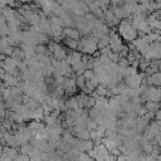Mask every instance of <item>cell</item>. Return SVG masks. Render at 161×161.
<instances>
[{
    "label": "cell",
    "mask_w": 161,
    "mask_h": 161,
    "mask_svg": "<svg viewBox=\"0 0 161 161\" xmlns=\"http://www.w3.org/2000/svg\"><path fill=\"white\" fill-rule=\"evenodd\" d=\"M130 20H121V23L118 25V34L121 35L122 39L127 40L128 43H132L137 39V30L133 28V25Z\"/></svg>",
    "instance_id": "obj_1"
},
{
    "label": "cell",
    "mask_w": 161,
    "mask_h": 161,
    "mask_svg": "<svg viewBox=\"0 0 161 161\" xmlns=\"http://www.w3.org/2000/svg\"><path fill=\"white\" fill-rule=\"evenodd\" d=\"M108 36H109V47H111L112 52L113 53H119L121 49L123 48V43H122V38L118 34V31L111 30Z\"/></svg>",
    "instance_id": "obj_2"
},
{
    "label": "cell",
    "mask_w": 161,
    "mask_h": 161,
    "mask_svg": "<svg viewBox=\"0 0 161 161\" xmlns=\"http://www.w3.org/2000/svg\"><path fill=\"white\" fill-rule=\"evenodd\" d=\"M82 52L86 53L87 55H93L94 53H97V52H98V40L92 35L91 39L84 44Z\"/></svg>",
    "instance_id": "obj_3"
},
{
    "label": "cell",
    "mask_w": 161,
    "mask_h": 161,
    "mask_svg": "<svg viewBox=\"0 0 161 161\" xmlns=\"http://www.w3.org/2000/svg\"><path fill=\"white\" fill-rule=\"evenodd\" d=\"M23 104H24L26 108H29L30 111H34V109H38L39 107H42L40 103H39L36 99H34V98H31V97H26V96L23 97Z\"/></svg>",
    "instance_id": "obj_4"
},
{
    "label": "cell",
    "mask_w": 161,
    "mask_h": 161,
    "mask_svg": "<svg viewBox=\"0 0 161 161\" xmlns=\"http://www.w3.org/2000/svg\"><path fill=\"white\" fill-rule=\"evenodd\" d=\"M82 58H83V54H82L80 52H72V53L67 57V62L73 67V65L80 63V62H82Z\"/></svg>",
    "instance_id": "obj_5"
},
{
    "label": "cell",
    "mask_w": 161,
    "mask_h": 161,
    "mask_svg": "<svg viewBox=\"0 0 161 161\" xmlns=\"http://www.w3.org/2000/svg\"><path fill=\"white\" fill-rule=\"evenodd\" d=\"M75 87H77V80H75V78H67L65 82H64V84H63V88L65 89L67 94H73Z\"/></svg>",
    "instance_id": "obj_6"
},
{
    "label": "cell",
    "mask_w": 161,
    "mask_h": 161,
    "mask_svg": "<svg viewBox=\"0 0 161 161\" xmlns=\"http://www.w3.org/2000/svg\"><path fill=\"white\" fill-rule=\"evenodd\" d=\"M0 35H1V38H6L10 35V28L3 15H0Z\"/></svg>",
    "instance_id": "obj_7"
},
{
    "label": "cell",
    "mask_w": 161,
    "mask_h": 161,
    "mask_svg": "<svg viewBox=\"0 0 161 161\" xmlns=\"http://www.w3.org/2000/svg\"><path fill=\"white\" fill-rule=\"evenodd\" d=\"M63 35H65V38L74 39V40H77V42H79V39H80L79 30H78V29H73V28H64Z\"/></svg>",
    "instance_id": "obj_8"
},
{
    "label": "cell",
    "mask_w": 161,
    "mask_h": 161,
    "mask_svg": "<svg viewBox=\"0 0 161 161\" xmlns=\"http://www.w3.org/2000/svg\"><path fill=\"white\" fill-rule=\"evenodd\" d=\"M147 86L161 87V72H157L151 77H147Z\"/></svg>",
    "instance_id": "obj_9"
},
{
    "label": "cell",
    "mask_w": 161,
    "mask_h": 161,
    "mask_svg": "<svg viewBox=\"0 0 161 161\" xmlns=\"http://www.w3.org/2000/svg\"><path fill=\"white\" fill-rule=\"evenodd\" d=\"M148 125H150V121H147L145 117H138L137 121H136L135 128L137 130V132H142V131H146V128L148 127Z\"/></svg>",
    "instance_id": "obj_10"
},
{
    "label": "cell",
    "mask_w": 161,
    "mask_h": 161,
    "mask_svg": "<svg viewBox=\"0 0 161 161\" xmlns=\"http://www.w3.org/2000/svg\"><path fill=\"white\" fill-rule=\"evenodd\" d=\"M145 107H146V109H147L148 112H153V113H156L158 109H161V104H160V103H157V102H151V101L146 102Z\"/></svg>",
    "instance_id": "obj_11"
},
{
    "label": "cell",
    "mask_w": 161,
    "mask_h": 161,
    "mask_svg": "<svg viewBox=\"0 0 161 161\" xmlns=\"http://www.w3.org/2000/svg\"><path fill=\"white\" fill-rule=\"evenodd\" d=\"M96 94H97V96H101V97H107V96L111 94V91H108V88H107L106 86L99 84V86L97 87V89H96Z\"/></svg>",
    "instance_id": "obj_12"
},
{
    "label": "cell",
    "mask_w": 161,
    "mask_h": 161,
    "mask_svg": "<svg viewBox=\"0 0 161 161\" xmlns=\"http://www.w3.org/2000/svg\"><path fill=\"white\" fill-rule=\"evenodd\" d=\"M102 145H104V146L107 147V150H108V151H111L112 148L117 147L116 141H114V140H111V138H107V137L102 138Z\"/></svg>",
    "instance_id": "obj_13"
},
{
    "label": "cell",
    "mask_w": 161,
    "mask_h": 161,
    "mask_svg": "<svg viewBox=\"0 0 161 161\" xmlns=\"http://www.w3.org/2000/svg\"><path fill=\"white\" fill-rule=\"evenodd\" d=\"M75 80H77V87L83 91V89L86 88V84H87L86 77H84V75H78V77H75Z\"/></svg>",
    "instance_id": "obj_14"
},
{
    "label": "cell",
    "mask_w": 161,
    "mask_h": 161,
    "mask_svg": "<svg viewBox=\"0 0 161 161\" xmlns=\"http://www.w3.org/2000/svg\"><path fill=\"white\" fill-rule=\"evenodd\" d=\"M153 147H155V146H153L152 142H146V143H143V145L141 146L143 153H146V155H151L152 151H153Z\"/></svg>",
    "instance_id": "obj_15"
},
{
    "label": "cell",
    "mask_w": 161,
    "mask_h": 161,
    "mask_svg": "<svg viewBox=\"0 0 161 161\" xmlns=\"http://www.w3.org/2000/svg\"><path fill=\"white\" fill-rule=\"evenodd\" d=\"M108 45H109V36L108 35H106V36H103V38H101L98 40V49L99 50L106 48V47H108Z\"/></svg>",
    "instance_id": "obj_16"
},
{
    "label": "cell",
    "mask_w": 161,
    "mask_h": 161,
    "mask_svg": "<svg viewBox=\"0 0 161 161\" xmlns=\"http://www.w3.org/2000/svg\"><path fill=\"white\" fill-rule=\"evenodd\" d=\"M64 43H65V45L70 47L72 49H78V42H77V40H74V39L65 38V39H64Z\"/></svg>",
    "instance_id": "obj_17"
},
{
    "label": "cell",
    "mask_w": 161,
    "mask_h": 161,
    "mask_svg": "<svg viewBox=\"0 0 161 161\" xmlns=\"http://www.w3.org/2000/svg\"><path fill=\"white\" fill-rule=\"evenodd\" d=\"M117 64H118L119 68H123V69H127L130 67V62L127 60V58H119V60H118Z\"/></svg>",
    "instance_id": "obj_18"
},
{
    "label": "cell",
    "mask_w": 161,
    "mask_h": 161,
    "mask_svg": "<svg viewBox=\"0 0 161 161\" xmlns=\"http://www.w3.org/2000/svg\"><path fill=\"white\" fill-rule=\"evenodd\" d=\"M83 75L86 77V79H87V80H91V79H93V78L96 77V74H94V70H93V69H89V70H86Z\"/></svg>",
    "instance_id": "obj_19"
},
{
    "label": "cell",
    "mask_w": 161,
    "mask_h": 161,
    "mask_svg": "<svg viewBox=\"0 0 161 161\" xmlns=\"http://www.w3.org/2000/svg\"><path fill=\"white\" fill-rule=\"evenodd\" d=\"M14 161H30V157H29V156H26V155L20 153V155H18V156H16V158H15Z\"/></svg>",
    "instance_id": "obj_20"
},
{
    "label": "cell",
    "mask_w": 161,
    "mask_h": 161,
    "mask_svg": "<svg viewBox=\"0 0 161 161\" xmlns=\"http://www.w3.org/2000/svg\"><path fill=\"white\" fill-rule=\"evenodd\" d=\"M0 161H14L8 153H1V157H0Z\"/></svg>",
    "instance_id": "obj_21"
},
{
    "label": "cell",
    "mask_w": 161,
    "mask_h": 161,
    "mask_svg": "<svg viewBox=\"0 0 161 161\" xmlns=\"http://www.w3.org/2000/svg\"><path fill=\"white\" fill-rule=\"evenodd\" d=\"M155 118H156L157 121H161V109H158V111L155 113Z\"/></svg>",
    "instance_id": "obj_22"
},
{
    "label": "cell",
    "mask_w": 161,
    "mask_h": 161,
    "mask_svg": "<svg viewBox=\"0 0 161 161\" xmlns=\"http://www.w3.org/2000/svg\"><path fill=\"white\" fill-rule=\"evenodd\" d=\"M116 161H126V155H119L118 157H116Z\"/></svg>",
    "instance_id": "obj_23"
},
{
    "label": "cell",
    "mask_w": 161,
    "mask_h": 161,
    "mask_svg": "<svg viewBox=\"0 0 161 161\" xmlns=\"http://www.w3.org/2000/svg\"><path fill=\"white\" fill-rule=\"evenodd\" d=\"M157 145H158V146H160V147H161V138H160V140H158V142H157Z\"/></svg>",
    "instance_id": "obj_24"
}]
</instances>
